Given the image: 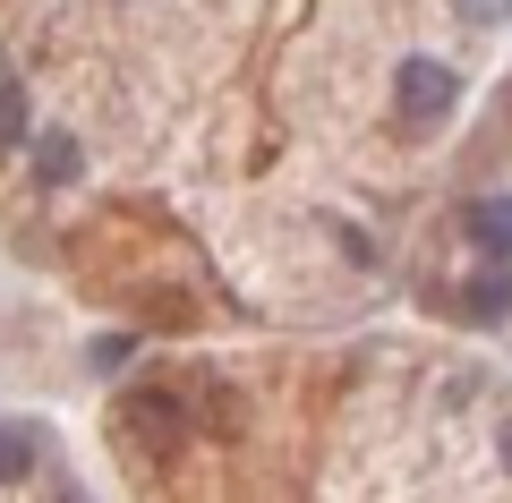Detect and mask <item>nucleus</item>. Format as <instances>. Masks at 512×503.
I'll return each instance as SVG.
<instances>
[{
    "label": "nucleus",
    "mask_w": 512,
    "mask_h": 503,
    "mask_svg": "<svg viewBox=\"0 0 512 503\" xmlns=\"http://www.w3.org/2000/svg\"><path fill=\"white\" fill-rule=\"evenodd\" d=\"M461 316L470 324H504L512 316V265H487L470 290H461Z\"/></svg>",
    "instance_id": "obj_5"
},
{
    "label": "nucleus",
    "mask_w": 512,
    "mask_h": 503,
    "mask_svg": "<svg viewBox=\"0 0 512 503\" xmlns=\"http://www.w3.org/2000/svg\"><path fill=\"white\" fill-rule=\"evenodd\" d=\"M26 154H35V180H43V188H69L77 171H86V154H77L69 128H35V145H26Z\"/></svg>",
    "instance_id": "obj_4"
},
{
    "label": "nucleus",
    "mask_w": 512,
    "mask_h": 503,
    "mask_svg": "<svg viewBox=\"0 0 512 503\" xmlns=\"http://www.w3.org/2000/svg\"><path fill=\"white\" fill-rule=\"evenodd\" d=\"M128 427H137V435H180L188 427V410H180V393H128Z\"/></svg>",
    "instance_id": "obj_6"
},
{
    "label": "nucleus",
    "mask_w": 512,
    "mask_h": 503,
    "mask_svg": "<svg viewBox=\"0 0 512 503\" xmlns=\"http://www.w3.org/2000/svg\"><path fill=\"white\" fill-rule=\"evenodd\" d=\"M43 461V427L35 418H0V486H26Z\"/></svg>",
    "instance_id": "obj_3"
},
{
    "label": "nucleus",
    "mask_w": 512,
    "mask_h": 503,
    "mask_svg": "<svg viewBox=\"0 0 512 503\" xmlns=\"http://www.w3.org/2000/svg\"><path fill=\"white\" fill-rule=\"evenodd\" d=\"M461 103V69L436 52H410L402 69H393V128L402 137H427V128H444Z\"/></svg>",
    "instance_id": "obj_1"
},
{
    "label": "nucleus",
    "mask_w": 512,
    "mask_h": 503,
    "mask_svg": "<svg viewBox=\"0 0 512 503\" xmlns=\"http://www.w3.org/2000/svg\"><path fill=\"white\" fill-rule=\"evenodd\" d=\"M461 231H470V248L487 256V265H512V197L504 188H495V197H470Z\"/></svg>",
    "instance_id": "obj_2"
},
{
    "label": "nucleus",
    "mask_w": 512,
    "mask_h": 503,
    "mask_svg": "<svg viewBox=\"0 0 512 503\" xmlns=\"http://www.w3.org/2000/svg\"><path fill=\"white\" fill-rule=\"evenodd\" d=\"M453 18H461V26H504L512 0H453Z\"/></svg>",
    "instance_id": "obj_9"
},
{
    "label": "nucleus",
    "mask_w": 512,
    "mask_h": 503,
    "mask_svg": "<svg viewBox=\"0 0 512 503\" xmlns=\"http://www.w3.org/2000/svg\"><path fill=\"white\" fill-rule=\"evenodd\" d=\"M128 359H137V342H128V333H103V342L86 350V367H94V376H120Z\"/></svg>",
    "instance_id": "obj_8"
},
{
    "label": "nucleus",
    "mask_w": 512,
    "mask_h": 503,
    "mask_svg": "<svg viewBox=\"0 0 512 503\" xmlns=\"http://www.w3.org/2000/svg\"><path fill=\"white\" fill-rule=\"evenodd\" d=\"M0 145L18 154V145H35V120H26V86H0Z\"/></svg>",
    "instance_id": "obj_7"
}]
</instances>
